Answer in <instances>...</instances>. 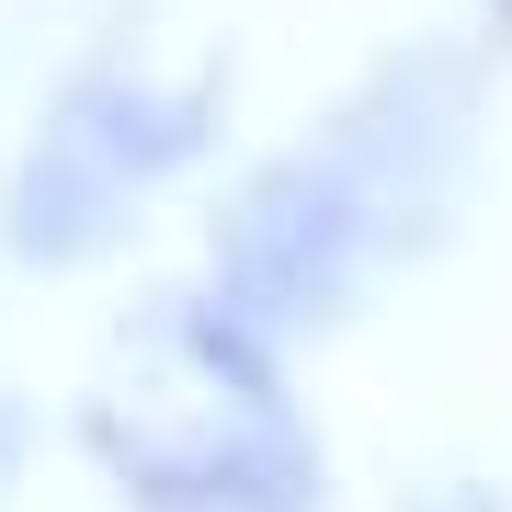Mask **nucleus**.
<instances>
[{
  "label": "nucleus",
  "mask_w": 512,
  "mask_h": 512,
  "mask_svg": "<svg viewBox=\"0 0 512 512\" xmlns=\"http://www.w3.org/2000/svg\"><path fill=\"white\" fill-rule=\"evenodd\" d=\"M205 92H148V80H80L46 114V137L12 171V251L23 262H80L103 251L114 217L160 183L171 160H194Z\"/></svg>",
  "instance_id": "nucleus-1"
},
{
  "label": "nucleus",
  "mask_w": 512,
  "mask_h": 512,
  "mask_svg": "<svg viewBox=\"0 0 512 512\" xmlns=\"http://www.w3.org/2000/svg\"><path fill=\"white\" fill-rule=\"evenodd\" d=\"M365 262H376V217L353 205L342 171H330V148L274 160L251 194L228 205V228H217V285H228V308L262 319V330L342 308Z\"/></svg>",
  "instance_id": "nucleus-2"
},
{
  "label": "nucleus",
  "mask_w": 512,
  "mask_h": 512,
  "mask_svg": "<svg viewBox=\"0 0 512 512\" xmlns=\"http://www.w3.org/2000/svg\"><path fill=\"white\" fill-rule=\"evenodd\" d=\"M467 114H478L467 57H399V69L342 114L330 171H342L353 205L376 217V251L387 239H421L444 217V194H456V171H467Z\"/></svg>",
  "instance_id": "nucleus-3"
},
{
  "label": "nucleus",
  "mask_w": 512,
  "mask_h": 512,
  "mask_svg": "<svg viewBox=\"0 0 512 512\" xmlns=\"http://www.w3.org/2000/svg\"><path fill=\"white\" fill-rule=\"evenodd\" d=\"M92 444L137 478V501H160V512H296V501H308V478H319L308 444H296L274 410H239V421L217 410V421H194V433L103 410Z\"/></svg>",
  "instance_id": "nucleus-4"
},
{
  "label": "nucleus",
  "mask_w": 512,
  "mask_h": 512,
  "mask_svg": "<svg viewBox=\"0 0 512 512\" xmlns=\"http://www.w3.org/2000/svg\"><path fill=\"white\" fill-rule=\"evenodd\" d=\"M410 512H501V490H467V478H456V490H421Z\"/></svg>",
  "instance_id": "nucleus-5"
},
{
  "label": "nucleus",
  "mask_w": 512,
  "mask_h": 512,
  "mask_svg": "<svg viewBox=\"0 0 512 512\" xmlns=\"http://www.w3.org/2000/svg\"><path fill=\"white\" fill-rule=\"evenodd\" d=\"M12 467H23V410L0 399V490H12Z\"/></svg>",
  "instance_id": "nucleus-6"
}]
</instances>
